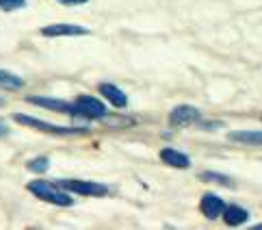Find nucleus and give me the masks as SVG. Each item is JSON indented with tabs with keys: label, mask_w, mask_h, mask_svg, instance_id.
<instances>
[{
	"label": "nucleus",
	"mask_w": 262,
	"mask_h": 230,
	"mask_svg": "<svg viewBox=\"0 0 262 230\" xmlns=\"http://www.w3.org/2000/svg\"><path fill=\"white\" fill-rule=\"evenodd\" d=\"M29 191L35 193L39 200L50 202V204H57V206H72L74 204V198H70L68 191L59 185H52L48 180H33L29 185Z\"/></svg>",
	"instance_id": "nucleus-1"
},
{
	"label": "nucleus",
	"mask_w": 262,
	"mask_h": 230,
	"mask_svg": "<svg viewBox=\"0 0 262 230\" xmlns=\"http://www.w3.org/2000/svg\"><path fill=\"white\" fill-rule=\"evenodd\" d=\"M13 119L17 124H24L29 128H35V131L50 133V135H82V133H87V128L59 126V124H50V122H43V119H37V117H31V115H22V113H15Z\"/></svg>",
	"instance_id": "nucleus-2"
},
{
	"label": "nucleus",
	"mask_w": 262,
	"mask_h": 230,
	"mask_svg": "<svg viewBox=\"0 0 262 230\" xmlns=\"http://www.w3.org/2000/svg\"><path fill=\"white\" fill-rule=\"evenodd\" d=\"M106 107L93 96H78L74 102V115L89 117V119H102L106 117Z\"/></svg>",
	"instance_id": "nucleus-3"
},
{
	"label": "nucleus",
	"mask_w": 262,
	"mask_h": 230,
	"mask_svg": "<svg viewBox=\"0 0 262 230\" xmlns=\"http://www.w3.org/2000/svg\"><path fill=\"white\" fill-rule=\"evenodd\" d=\"M59 187H63L65 191L78 193V196H106L108 187L102 185V182H93V180H61Z\"/></svg>",
	"instance_id": "nucleus-4"
},
{
	"label": "nucleus",
	"mask_w": 262,
	"mask_h": 230,
	"mask_svg": "<svg viewBox=\"0 0 262 230\" xmlns=\"http://www.w3.org/2000/svg\"><path fill=\"white\" fill-rule=\"evenodd\" d=\"M43 37H76V35H89V31L85 26H78V24H50V26H43L41 29Z\"/></svg>",
	"instance_id": "nucleus-5"
},
{
	"label": "nucleus",
	"mask_w": 262,
	"mask_h": 230,
	"mask_svg": "<svg viewBox=\"0 0 262 230\" xmlns=\"http://www.w3.org/2000/svg\"><path fill=\"white\" fill-rule=\"evenodd\" d=\"M200 117H202V113L195 107L180 104L169 113V124L171 126H189V124L200 122Z\"/></svg>",
	"instance_id": "nucleus-6"
},
{
	"label": "nucleus",
	"mask_w": 262,
	"mask_h": 230,
	"mask_svg": "<svg viewBox=\"0 0 262 230\" xmlns=\"http://www.w3.org/2000/svg\"><path fill=\"white\" fill-rule=\"evenodd\" d=\"M200 208L202 213L208 217V219H217L223 215V208H226V202H223L217 193H204L202 202H200Z\"/></svg>",
	"instance_id": "nucleus-7"
},
{
	"label": "nucleus",
	"mask_w": 262,
	"mask_h": 230,
	"mask_svg": "<svg viewBox=\"0 0 262 230\" xmlns=\"http://www.w3.org/2000/svg\"><path fill=\"white\" fill-rule=\"evenodd\" d=\"M26 100H29V102H33V104H37V107L50 109V111H57V113H70V115H74V104H72V102H65V100H57V98H41V96H29Z\"/></svg>",
	"instance_id": "nucleus-8"
},
{
	"label": "nucleus",
	"mask_w": 262,
	"mask_h": 230,
	"mask_svg": "<svg viewBox=\"0 0 262 230\" xmlns=\"http://www.w3.org/2000/svg\"><path fill=\"white\" fill-rule=\"evenodd\" d=\"M100 94L104 96L113 107H117V109H124V107L128 104L126 94H124V91H121L119 87L111 85V82H102V85H100Z\"/></svg>",
	"instance_id": "nucleus-9"
},
{
	"label": "nucleus",
	"mask_w": 262,
	"mask_h": 230,
	"mask_svg": "<svg viewBox=\"0 0 262 230\" xmlns=\"http://www.w3.org/2000/svg\"><path fill=\"white\" fill-rule=\"evenodd\" d=\"M161 161L171 165V168H178V170H186L191 165V159L186 156L184 152L180 150H173V148H165L161 150Z\"/></svg>",
	"instance_id": "nucleus-10"
},
{
	"label": "nucleus",
	"mask_w": 262,
	"mask_h": 230,
	"mask_svg": "<svg viewBox=\"0 0 262 230\" xmlns=\"http://www.w3.org/2000/svg\"><path fill=\"white\" fill-rule=\"evenodd\" d=\"M247 219H249V213L236 204H232V206L226 204V208H223V222L230 226H241V224H245Z\"/></svg>",
	"instance_id": "nucleus-11"
},
{
	"label": "nucleus",
	"mask_w": 262,
	"mask_h": 230,
	"mask_svg": "<svg viewBox=\"0 0 262 230\" xmlns=\"http://www.w3.org/2000/svg\"><path fill=\"white\" fill-rule=\"evenodd\" d=\"M230 139L243 145H262V131H232Z\"/></svg>",
	"instance_id": "nucleus-12"
},
{
	"label": "nucleus",
	"mask_w": 262,
	"mask_h": 230,
	"mask_svg": "<svg viewBox=\"0 0 262 230\" xmlns=\"http://www.w3.org/2000/svg\"><path fill=\"white\" fill-rule=\"evenodd\" d=\"M24 85V80L20 76H15L11 74V72H7V70H0V87H5V89H20Z\"/></svg>",
	"instance_id": "nucleus-13"
},
{
	"label": "nucleus",
	"mask_w": 262,
	"mask_h": 230,
	"mask_svg": "<svg viewBox=\"0 0 262 230\" xmlns=\"http://www.w3.org/2000/svg\"><path fill=\"white\" fill-rule=\"evenodd\" d=\"M200 178H202V180H208V182H217V185L234 187V182H232L228 176H223V174H217V172H202Z\"/></svg>",
	"instance_id": "nucleus-14"
},
{
	"label": "nucleus",
	"mask_w": 262,
	"mask_h": 230,
	"mask_svg": "<svg viewBox=\"0 0 262 230\" xmlns=\"http://www.w3.org/2000/svg\"><path fill=\"white\" fill-rule=\"evenodd\" d=\"M31 172H46L50 168V161L46 159V156H37V159H31L29 165H26Z\"/></svg>",
	"instance_id": "nucleus-15"
},
{
	"label": "nucleus",
	"mask_w": 262,
	"mask_h": 230,
	"mask_svg": "<svg viewBox=\"0 0 262 230\" xmlns=\"http://www.w3.org/2000/svg\"><path fill=\"white\" fill-rule=\"evenodd\" d=\"M26 0H0V9L3 11H15V9H24Z\"/></svg>",
	"instance_id": "nucleus-16"
},
{
	"label": "nucleus",
	"mask_w": 262,
	"mask_h": 230,
	"mask_svg": "<svg viewBox=\"0 0 262 230\" xmlns=\"http://www.w3.org/2000/svg\"><path fill=\"white\" fill-rule=\"evenodd\" d=\"M61 5H68V7H76V5H85L87 0H59Z\"/></svg>",
	"instance_id": "nucleus-17"
},
{
	"label": "nucleus",
	"mask_w": 262,
	"mask_h": 230,
	"mask_svg": "<svg viewBox=\"0 0 262 230\" xmlns=\"http://www.w3.org/2000/svg\"><path fill=\"white\" fill-rule=\"evenodd\" d=\"M0 135H7V128H5V124H0Z\"/></svg>",
	"instance_id": "nucleus-18"
},
{
	"label": "nucleus",
	"mask_w": 262,
	"mask_h": 230,
	"mask_svg": "<svg viewBox=\"0 0 262 230\" xmlns=\"http://www.w3.org/2000/svg\"><path fill=\"white\" fill-rule=\"evenodd\" d=\"M258 228H262V224H260V226H258Z\"/></svg>",
	"instance_id": "nucleus-19"
}]
</instances>
